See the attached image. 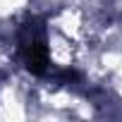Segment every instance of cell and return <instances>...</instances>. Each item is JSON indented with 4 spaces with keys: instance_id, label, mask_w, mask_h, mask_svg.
<instances>
[{
    "instance_id": "obj_1",
    "label": "cell",
    "mask_w": 122,
    "mask_h": 122,
    "mask_svg": "<svg viewBox=\"0 0 122 122\" xmlns=\"http://www.w3.org/2000/svg\"><path fill=\"white\" fill-rule=\"evenodd\" d=\"M22 57H24L26 70H31L34 74H43L48 70V48H46V41L41 36H31L29 41H24Z\"/></svg>"
}]
</instances>
